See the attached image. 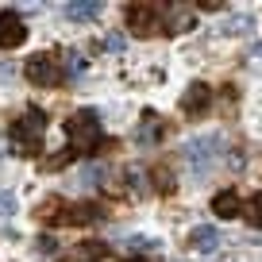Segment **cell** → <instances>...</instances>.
<instances>
[{"mask_svg": "<svg viewBox=\"0 0 262 262\" xmlns=\"http://www.w3.org/2000/svg\"><path fill=\"white\" fill-rule=\"evenodd\" d=\"M42 135H47V112L42 108H27L19 120H12L8 127V143L16 155H39L42 150Z\"/></svg>", "mask_w": 262, "mask_h": 262, "instance_id": "1", "label": "cell"}, {"mask_svg": "<svg viewBox=\"0 0 262 262\" xmlns=\"http://www.w3.org/2000/svg\"><path fill=\"white\" fill-rule=\"evenodd\" d=\"M66 139H70V150H74V155H93V150L100 147V139H104L100 116L93 112V108L74 112L70 120H66Z\"/></svg>", "mask_w": 262, "mask_h": 262, "instance_id": "2", "label": "cell"}, {"mask_svg": "<svg viewBox=\"0 0 262 262\" xmlns=\"http://www.w3.org/2000/svg\"><path fill=\"white\" fill-rule=\"evenodd\" d=\"M127 27L135 35H143V39H147V35H158L162 31V8H158V4H131L127 8Z\"/></svg>", "mask_w": 262, "mask_h": 262, "instance_id": "3", "label": "cell"}, {"mask_svg": "<svg viewBox=\"0 0 262 262\" xmlns=\"http://www.w3.org/2000/svg\"><path fill=\"white\" fill-rule=\"evenodd\" d=\"M27 81L39 85V89H50V85H62V70H58V58L54 54H35L27 62Z\"/></svg>", "mask_w": 262, "mask_h": 262, "instance_id": "4", "label": "cell"}, {"mask_svg": "<svg viewBox=\"0 0 262 262\" xmlns=\"http://www.w3.org/2000/svg\"><path fill=\"white\" fill-rule=\"evenodd\" d=\"M27 42V24L16 16V12H0V50H12V47H24Z\"/></svg>", "mask_w": 262, "mask_h": 262, "instance_id": "5", "label": "cell"}, {"mask_svg": "<svg viewBox=\"0 0 262 262\" xmlns=\"http://www.w3.org/2000/svg\"><path fill=\"white\" fill-rule=\"evenodd\" d=\"M208 104H212V89H208L205 81H193L185 93H181V112H185V116L208 112Z\"/></svg>", "mask_w": 262, "mask_h": 262, "instance_id": "6", "label": "cell"}, {"mask_svg": "<svg viewBox=\"0 0 262 262\" xmlns=\"http://www.w3.org/2000/svg\"><path fill=\"white\" fill-rule=\"evenodd\" d=\"M100 216H104V212H100V205H89V201H85V205H70V208H66L62 224H70V228H74V224H77V228H85V224H97Z\"/></svg>", "mask_w": 262, "mask_h": 262, "instance_id": "7", "label": "cell"}, {"mask_svg": "<svg viewBox=\"0 0 262 262\" xmlns=\"http://www.w3.org/2000/svg\"><path fill=\"white\" fill-rule=\"evenodd\" d=\"M189 243H193V251L212 254L216 247H220V231H216V228H208V224H196V228L189 231Z\"/></svg>", "mask_w": 262, "mask_h": 262, "instance_id": "8", "label": "cell"}, {"mask_svg": "<svg viewBox=\"0 0 262 262\" xmlns=\"http://www.w3.org/2000/svg\"><path fill=\"white\" fill-rule=\"evenodd\" d=\"M212 212L220 216V220H235V216L243 212V208H239V196L231 193V189H228V193H216L212 196Z\"/></svg>", "mask_w": 262, "mask_h": 262, "instance_id": "9", "label": "cell"}, {"mask_svg": "<svg viewBox=\"0 0 262 262\" xmlns=\"http://www.w3.org/2000/svg\"><path fill=\"white\" fill-rule=\"evenodd\" d=\"M66 208H70V201H62V196H47V201H39V220H47V224H62V216H66Z\"/></svg>", "mask_w": 262, "mask_h": 262, "instance_id": "10", "label": "cell"}, {"mask_svg": "<svg viewBox=\"0 0 262 262\" xmlns=\"http://www.w3.org/2000/svg\"><path fill=\"white\" fill-rule=\"evenodd\" d=\"M108 254V243H97V239H89V243H81L74 251V262H100Z\"/></svg>", "mask_w": 262, "mask_h": 262, "instance_id": "11", "label": "cell"}, {"mask_svg": "<svg viewBox=\"0 0 262 262\" xmlns=\"http://www.w3.org/2000/svg\"><path fill=\"white\" fill-rule=\"evenodd\" d=\"M100 12H104L100 4H66V16L70 19H97Z\"/></svg>", "mask_w": 262, "mask_h": 262, "instance_id": "12", "label": "cell"}, {"mask_svg": "<svg viewBox=\"0 0 262 262\" xmlns=\"http://www.w3.org/2000/svg\"><path fill=\"white\" fill-rule=\"evenodd\" d=\"M193 27V12L189 8H173V19L166 24V31H189Z\"/></svg>", "mask_w": 262, "mask_h": 262, "instance_id": "13", "label": "cell"}, {"mask_svg": "<svg viewBox=\"0 0 262 262\" xmlns=\"http://www.w3.org/2000/svg\"><path fill=\"white\" fill-rule=\"evenodd\" d=\"M247 224H251V228H262V193H254L251 196V205H247Z\"/></svg>", "mask_w": 262, "mask_h": 262, "instance_id": "14", "label": "cell"}, {"mask_svg": "<svg viewBox=\"0 0 262 262\" xmlns=\"http://www.w3.org/2000/svg\"><path fill=\"white\" fill-rule=\"evenodd\" d=\"M35 254H39V258H58V243H54V239H50V235H42L39 239V243H35Z\"/></svg>", "mask_w": 262, "mask_h": 262, "instance_id": "15", "label": "cell"}, {"mask_svg": "<svg viewBox=\"0 0 262 262\" xmlns=\"http://www.w3.org/2000/svg\"><path fill=\"white\" fill-rule=\"evenodd\" d=\"M12 212H16V196H12V193H0V220L12 216Z\"/></svg>", "mask_w": 262, "mask_h": 262, "instance_id": "16", "label": "cell"}, {"mask_svg": "<svg viewBox=\"0 0 262 262\" xmlns=\"http://www.w3.org/2000/svg\"><path fill=\"white\" fill-rule=\"evenodd\" d=\"M74 158V150H66V155H54V158H47V170H58V166H66Z\"/></svg>", "mask_w": 262, "mask_h": 262, "instance_id": "17", "label": "cell"}, {"mask_svg": "<svg viewBox=\"0 0 262 262\" xmlns=\"http://www.w3.org/2000/svg\"><path fill=\"white\" fill-rule=\"evenodd\" d=\"M66 70H70V74H81V70H85V62H81L77 54H70V58H66Z\"/></svg>", "mask_w": 262, "mask_h": 262, "instance_id": "18", "label": "cell"}, {"mask_svg": "<svg viewBox=\"0 0 262 262\" xmlns=\"http://www.w3.org/2000/svg\"><path fill=\"white\" fill-rule=\"evenodd\" d=\"M104 47H108V50H123V35H108Z\"/></svg>", "mask_w": 262, "mask_h": 262, "instance_id": "19", "label": "cell"}, {"mask_svg": "<svg viewBox=\"0 0 262 262\" xmlns=\"http://www.w3.org/2000/svg\"><path fill=\"white\" fill-rule=\"evenodd\" d=\"M127 262H143V258H127Z\"/></svg>", "mask_w": 262, "mask_h": 262, "instance_id": "20", "label": "cell"}]
</instances>
